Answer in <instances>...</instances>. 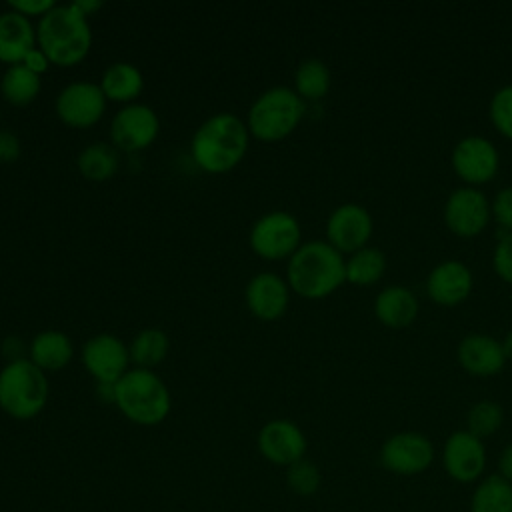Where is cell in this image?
<instances>
[{
	"label": "cell",
	"mask_w": 512,
	"mask_h": 512,
	"mask_svg": "<svg viewBox=\"0 0 512 512\" xmlns=\"http://www.w3.org/2000/svg\"><path fill=\"white\" fill-rule=\"evenodd\" d=\"M248 142L246 122L230 112H220L198 126L190 142V154L204 172L224 174L244 160Z\"/></svg>",
	"instance_id": "obj_1"
},
{
	"label": "cell",
	"mask_w": 512,
	"mask_h": 512,
	"mask_svg": "<svg viewBox=\"0 0 512 512\" xmlns=\"http://www.w3.org/2000/svg\"><path fill=\"white\" fill-rule=\"evenodd\" d=\"M286 282L302 298H326L346 282V260L326 240L304 242L288 258Z\"/></svg>",
	"instance_id": "obj_2"
},
{
	"label": "cell",
	"mask_w": 512,
	"mask_h": 512,
	"mask_svg": "<svg viewBox=\"0 0 512 512\" xmlns=\"http://www.w3.org/2000/svg\"><path fill=\"white\" fill-rule=\"evenodd\" d=\"M38 48L56 66L68 68L80 64L92 46V30L88 18L72 4L54 6L36 26Z\"/></svg>",
	"instance_id": "obj_3"
},
{
	"label": "cell",
	"mask_w": 512,
	"mask_h": 512,
	"mask_svg": "<svg viewBox=\"0 0 512 512\" xmlns=\"http://www.w3.org/2000/svg\"><path fill=\"white\" fill-rule=\"evenodd\" d=\"M114 404L130 422L156 426L170 414L172 398L168 386L156 372L130 368L114 384Z\"/></svg>",
	"instance_id": "obj_4"
},
{
	"label": "cell",
	"mask_w": 512,
	"mask_h": 512,
	"mask_svg": "<svg viewBox=\"0 0 512 512\" xmlns=\"http://www.w3.org/2000/svg\"><path fill=\"white\" fill-rule=\"evenodd\" d=\"M304 100L288 86L264 90L248 110V132L262 142H278L290 136L304 118Z\"/></svg>",
	"instance_id": "obj_5"
},
{
	"label": "cell",
	"mask_w": 512,
	"mask_h": 512,
	"mask_svg": "<svg viewBox=\"0 0 512 512\" xmlns=\"http://www.w3.org/2000/svg\"><path fill=\"white\" fill-rule=\"evenodd\" d=\"M48 402V378L28 358L6 362L0 370V408L16 420L38 416Z\"/></svg>",
	"instance_id": "obj_6"
},
{
	"label": "cell",
	"mask_w": 512,
	"mask_h": 512,
	"mask_svg": "<svg viewBox=\"0 0 512 512\" xmlns=\"http://www.w3.org/2000/svg\"><path fill=\"white\" fill-rule=\"evenodd\" d=\"M248 242L262 260H286L302 246V230L292 214L272 210L252 224Z\"/></svg>",
	"instance_id": "obj_7"
},
{
	"label": "cell",
	"mask_w": 512,
	"mask_h": 512,
	"mask_svg": "<svg viewBox=\"0 0 512 512\" xmlns=\"http://www.w3.org/2000/svg\"><path fill=\"white\" fill-rule=\"evenodd\" d=\"M160 132L156 112L146 104H128L110 122V140L116 150L140 152L154 144Z\"/></svg>",
	"instance_id": "obj_8"
},
{
	"label": "cell",
	"mask_w": 512,
	"mask_h": 512,
	"mask_svg": "<svg viewBox=\"0 0 512 512\" xmlns=\"http://www.w3.org/2000/svg\"><path fill=\"white\" fill-rule=\"evenodd\" d=\"M82 364L96 384H116L130 368V350L114 334L102 332L82 346Z\"/></svg>",
	"instance_id": "obj_9"
},
{
	"label": "cell",
	"mask_w": 512,
	"mask_h": 512,
	"mask_svg": "<svg viewBox=\"0 0 512 512\" xmlns=\"http://www.w3.org/2000/svg\"><path fill=\"white\" fill-rule=\"evenodd\" d=\"M372 230L370 212L362 204L346 202L330 212L326 220V242L340 254H352L368 246Z\"/></svg>",
	"instance_id": "obj_10"
},
{
	"label": "cell",
	"mask_w": 512,
	"mask_h": 512,
	"mask_svg": "<svg viewBox=\"0 0 512 512\" xmlns=\"http://www.w3.org/2000/svg\"><path fill=\"white\" fill-rule=\"evenodd\" d=\"M450 162L460 180L470 186H478L490 182L496 176L500 154L488 138L472 134L456 142Z\"/></svg>",
	"instance_id": "obj_11"
},
{
	"label": "cell",
	"mask_w": 512,
	"mask_h": 512,
	"mask_svg": "<svg viewBox=\"0 0 512 512\" xmlns=\"http://www.w3.org/2000/svg\"><path fill=\"white\" fill-rule=\"evenodd\" d=\"M106 102L100 84L72 82L60 90L56 114L70 128H90L104 116Z\"/></svg>",
	"instance_id": "obj_12"
},
{
	"label": "cell",
	"mask_w": 512,
	"mask_h": 512,
	"mask_svg": "<svg viewBox=\"0 0 512 512\" xmlns=\"http://www.w3.org/2000/svg\"><path fill=\"white\" fill-rule=\"evenodd\" d=\"M492 216L486 196L474 186L456 188L444 204V222L448 230L460 238L480 234Z\"/></svg>",
	"instance_id": "obj_13"
},
{
	"label": "cell",
	"mask_w": 512,
	"mask_h": 512,
	"mask_svg": "<svg viewBox=\"0 0 512 512\" xmlns=\"http://www.w3.org/2000/svg\"><path fill=\"white\" fill-rule=\"evenodd\" d=\"M432 458V442L418 432H398L380 448L382 466L402 476L424 472L432 464Z\"/></svg>",
	"instance_id": "obj_14"
},
{
	"label": "cell",
	"mask_w": 512,
	"mask_h": 512,
	"mask_svg": "<svg viewBox=\"0 0 512 512\" xmlns=\"http://www.w3.org/2000/svg\"><path fill=\"white\" fill-rule=\"evenodd\" d=\"M256 444L260 454L278 466H292L302 460L306 452L304 432L284 418L266 422L258 432Z\"/></svg>",
	"instance_id": "obj_15"
},
{
	"label": "cell",
	"mask_w": 512,
	"mask_h": 512,
	"mask_svg": "<svg viewBox=\"0 0 512 512\" xmlns=\"http://www.w3.org/2000/svg\"><path fill=\"white\" fill-rule=\"evenodd\" d=\"M244 300L254 318L262 322H274L288 310L290 286L274 272H260L246 284Z\"/></svg>",
	"instance_id": "obj_16"
},
{
	"label": "cell",
	"mask_w": 512,
	"mask_h": 512,
	"mask_svg": "<svg viewBox=\"0 0 512 512\" xmlns=\"http://www.w3.org/2000/svg\"><path fill=\"white\" fill-rule=\"evenodd\" d=\"M472 272L460 260L436 264L426 278V294L438 306H458L472 292Z\"/></svg>",
	"instance_id": "obj_17"
},
{
	"label": "cell",
	"mask_w": 512,
	"mask_h": 512,
	"mask_svg": "<svg viewBox=\"0 0 512 512\" xmlns=\"http://www.w3.org/2000/svg\"><path fill=\"white\" fill-rule=\"evenodd\" d=\"M444 468L458 482L476 480L486 464V452L482 440L468 430H458L448 436L444 444Z\"/></svg>",
	"instance_id": "obj_18"
},
{
	"label": "cell",
	"mask_w": 512,
	"mask_h": 512,
	"mask_svg": "<svg viewBox=\"0 0 512 512\" xmlns=\"http://www.w3.org/2000/svg\"><path fill=\"white\" fill-rule=\"evenodd\" d=\"M456 358L458 364L472 376H494L502 372L508 360L502 342L482 332L464 336L456 348Z\"/></svg>",
	"instance_id": "obj_19"
},
{
	"label": "cell",
	"mask_w": 512,
	"mask_h": 512,
	"mask_svg": "<svg viewBox=\"0 0 512 512\" xmlns=\"http://www.w3.org/2000/svg\"><path fill=\"white\" fill-rule=\"evenodd\" d=\"M36 46V28L30 18L10 8L0 14V64H22Z\"/></svg>",
	"instance_id": "obj_20"
},
{
	"label": "cell",
	"mask_w": 512,
	"mask_h": 512,
	"mask_svg": "<svg viewBox=\"0 0 512 512\" xmlns=\"http://www.w3.org/2000/svg\"><path fill=\"white\" fill-rule=\"evenodd\" d=\"M416 294L406 286H386L374 300V316L388 328H406L418 316Z\"/></svg>",
	"instance_id": "obj_21"
},
{
	"label": "cell",
	"mask_w": 512,
	"mask_h": 512,
	"mask_svg": "<svg viewBox=\"0 0 512 512\" xmlns=\"http://www.w3.org/2000/svg\"><path fill=\"white\" fill-rule=\"evenodd\" d=\"M28 352V360L42 372H58L70 364L74 346L62 330H42L32 338Z\"/></svg>",
	"instance_id": "obj_22"
},
{
	"label": "cell",
	"mask_w": 512,
	"mask_h": 512,
	"mask_svg": "<svg viewBox=\"0 0 512 512\" xmlns=\"http://www.w3.org/2000/svg\"><path fill=\"white\" fill-rule=\"evenodd\" d=\"M100 88L106 100L120 104H134V100L144 90L142 72L130 62H114L110 64L100 78Z\"/></svg>",
	"instance_id": "obj_23"
},
{
	"label": "cell",
	"mask_w": 512,
	"mask_h": 512,
	"mask_svg": "<svg viewBox=\"0 0 512 512\" xmlns=\"http://www.w3.org/2000/svg\"><path fill=\"white\" fill-rule=\"evenodd\" d=\"M78 170L86 180L104 182L110 180L120 166L118 150L106 142H92L78 154Z\"/></svg>",
	"instance_id": "obj_24"
},
{
	"label": "cell",
	"mask_w": 512,
	"mask_h": 512,
	"mask_svg": "<svg viewBox=\"0 0 512 512\" xmlns=\"http://www.w3.org/2000/svg\"><path fill=\"white\" fill-rule=\"evenodd\" d=\"M330 70L320 58H306L294 72V92L306 102L322 100L330 90Z\"/></svg>",
	"instance_id": "obj_25"
},
{
	"label": "cell",
	"mask_w": 512,
	"mask_h": 512,
	"mask_svg": "<svg viewBox=\"0 0 512 512\" xmlns=\"http://www.w3.org/2000/svg\"><path fill=\"white\" fill-rule=\"evenodd\" d=\"M40 88V76L22 64L10 66L0 78V94L12 106H28L36 100Z\"/></svg>",
	"instance_id": "obj_26"
},
{
	"label": "cell",
	"mask_w": 512,
	"mask_h": 512,
	"mask_svg": "<svg viewBox=\"0 0 512 512\" xmlns=\"http://www.w3.org/2000/svg\"><path fill=\"white\" fill-rule=\"evenodd\" d=\"M168 348H170V340L164 330L144 328L134 336L132 344L128 346L130 362H134L136 368L152 370L168 356Z\"/></svg>",
	"instance_id": "obj_27"
},
{
	"label": "cell",
	"mask_w": 512,
	"mask_h": 512,
	"mask_svg": "<svg viewBox=\"0 0 512 512\" xmlns=\"http://www.w3.org/2000/svg\"><path fill=\"white\" fill-rule=\"evenodd\" d=\"M386 270V256L376 246H364L346 260V282L356 286L376 284Z\"/></svg>",
	"instance_id": "obj_28"
},
{
	"label": "cell",
	"mask_w": 512,
	"mask_h": 512,
	"mask_svg": "<svg viewBox=\"0 0 512 512\" xmlns=\"http://www.w3.org/2000/svg\"><path fill=\"white\" fill-rule=\"evenodd\" d=\"M472 512H512V482L502 476H488L474 490Z\"/></svg>",
	"instance_id": "obj_29"
},
{
	"label": "cell",
	"mask_w": 512,
	"mask_h": 512,
	"mask_svg": "<svg viewBox=\"0 0 512 512\" xmlns=\"http://www.w3.org/2000/svg\"><path fill=\"white\" fill-rule=\"evenodd\" d=\"M502 420H504V414L500 404L492 400H480L470 408L466 424H468V432L482 440L486 436H492L502 426Z\"/></svg>",
	"instance_id": "obj_30"
},
{
	"label": "cell",
	"mask_w": 512,
	"mask_h": 512,
	"mask_svg": "<svg viewBox=\"0 0 512 512\" xmlns=\"http://www.w3.org/2000/svg\"><path fill=\"white\" fill-rule=\"evenodd\" d=\"M488 114L496 130L508 140H512V84L502 86L494 92L488 106Z\"/></svg>",
	"instance_id": "obj_31"
},
{
	"label": "cell",
	"mask_w": 512,
	"mask_h": 512,
	"mask_svg": "<svg viewBox=\"0 0 512 512\" xmlns=\"http://www.w3.org/2000/svg\"><path fill=\"white\" fill-rule=\"evenodd\" d=\"M288 486L300 494V496H310L318 490L320 486V472L318 468L310 462V460H298L296 464L288 466V474H286Z\"/></svg>",
	"instance_id": "obj_32"
},
{
	"label": "cell",
	"mask_w": 512,
	"mask_h": 512,
	"mask_svg": "<svg viewBox=\"0 0 512 512\" xmlns=\"http://www.w3.org/2000/svg\"><path fill=\"white\" fill-rule=\"evenodd\" d=\"M494 272L508 284H512V232H506L492 254Z\"/></svg>",
	"instance_id": "obj_33"
},
{
	"label": "cell",
	"mask_w": 512,
	"mask_h": 512,
	"mask_svg": "<svg viewBox=\"0 0 512 512\" xmlns=\"http://www.w3.org/2000/svg\"><path fill=\"white\" fill-rule=\"evenodd\" d=\"M490 210H492V216L496 218V222L506 232H512V186L498 190V194L494 196V200L490 204Z\"/></svg>",
	"instance_id": "obj_34"
},
{
	"label": "cell",
	"mask_w": 512,
	"mask_h": 512,
	"mask_svg": "<svg viewBox=\"0 0 512 512\" xmlns=\"http://www.w3.org/2000/svg\"><path fill=\"white\" fill-rule=\"evenodd\" d=\"M56 4L50 2V0H14V2H8V8L26 16V18H42L46 16Z\"/></svg>",
	"instance_id": "obj_35"
},
{
	"label": "cell",
	"mask_w": 512,
	"mask_h": 512,
	"mask_svg": "<svg viewBox=\"0 0 512 512\" xmlns=\"http://www.w3.org/2000/svg\"><path fill=\"white\" fill-rule=\"evenodd\" d=\"M22 146L14 132L0 130V164H12L20 158Z\"/></svg>",
	"instance_id": "obj_36"
},
{
	"label": "cell",
	"mask_w": 512,
	"mask_h": 512,
	"mask_svg": "<svg viewBox=\"0 0 512 512\" xmlns=\"http://www.w3.org/2000/svg\"><path fill=\"white\" fill-rule=\"evenodd\" d=\"M22 66H26L30 72H34V74H44L50 66H52V62L48 60V56L36 46L32 52H28V56L24 58V62H22Z\"/></svg>",
	"instance_id": "obj_37"
},
{
	"label": "cell",
	"mask_w": 512,
	"mask_h": 512,
	"mask_svg": "<svg viewBox=\"0 0 512 512\" xmlns=\"http://www.w3.org/2000/svg\"><path fill=\"white\" fill-rule=\"evenodd\" d=\"M498 466H500V476L506 478L508 482H512V444H508V446L502 450Z\"/></svg>",
	"instance_id": "obj_38"
},
{
	"label": "cell",
	"mask_w": 512,
	"mask_h": 512,
	"mask_svg": "<svg viewBox=\"0 0 512 512\" xmlns=\"http://www.w3.org/2000/svg\"><path fill=\"white\" fill-rule=\"evenodd\" d=\"M82 16H92L94 12H98L102 8V2L98 0H76V2H70Z\"/></svg>",
	"instance_id": "obj_39"
},
{
	"label": "cell",
	"mask_w": 512,
	"mask_h": 512,
	"mask_svg": "<svg viewBox=\"0 0 512 512\" xmlns=\"http://www.w3.org/2000/svg\"><path fill=\"white\" fill-rule=\"evenodd\" d=\"M502 348H504V354L508 360H512V330L506 334V338L502 340Z\"/></svg>",
	"instance_id": "obj_40"
}]
</instances>
